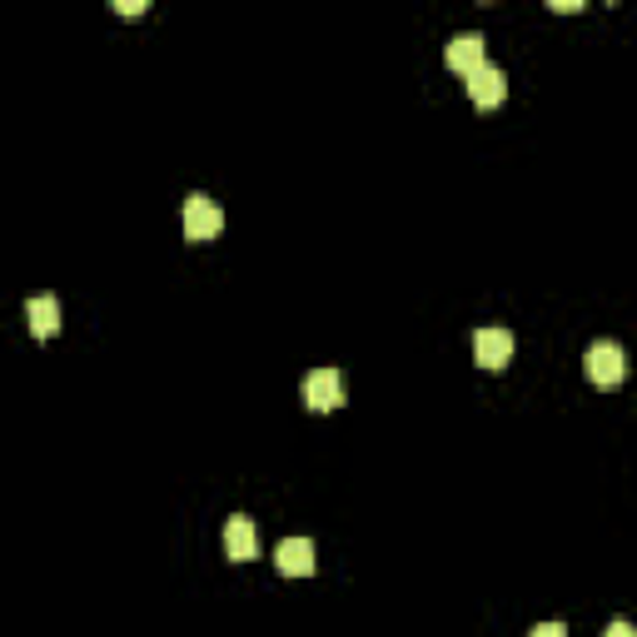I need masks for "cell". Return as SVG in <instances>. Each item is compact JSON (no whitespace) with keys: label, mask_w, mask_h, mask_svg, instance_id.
<instances>
[{"label":"cell","mask_w":637,"mask_h":637,"mask_svg":"<svg viewBox=\"0 0 637 637\" xmlns=\"http://www.w3.org/2000/svg\"><path fill=\"white\" fill-rule=\"evenodd\" d=\"M304 403H309L314 414H334L339 403H344V374L339 369H314L304 379Z\"/></svg>","instance_id":"obj_4"},{"label":"cell","mask_w":637,"mask_h":637,"mask_svg":"<svg viewBox=\"0 0 637 637\" xmlns=\"http://www.w3.org/2000/svg\"><path fill=\"white\" fill-rule=\"evenodd\" d=\"M224 553H229L235 563L259 558V528H255V518L235 514L229 523H224Z\"/></svg>","instance_id":"obj_7"},{"label":"cell","mask_w":637,"mask_h":637,"mask_svg":"<svg viewBox=\"0 0 637 637\" xmlns=\"http://www.w3.org/2000/svg\"><path fill=\"white\" fill-rule=\"evenodd\" d=\"M508 95V75L498 66H483L479 75H469V101L479 105V110H493V105H504Z\"/></svg>","instance_id":"obj_8"},{"label":"cell","mask_w":637,"mask_h":637,"mask_svg":"<svg viewBox=\"0 0 637 637\" xmlns=\"http://www.w3.org/2000/svg\"><path fill=\"white\" fill-rule=\"evenodd\" d=\"M548 11H563V15H573V11H582L578 0H548Z\"/></svg>","instance_id":"obj_13"},{"label":"cell","mask_w":637,"mask_h":637,"mask_svg":"<svg viewBox=\"0 0 637 637\" xmlns=\"http://www.w3.org/2000/svg\"><path fill=\"white\" fill-rule=\"evenodd\" d=\"M528 637H568V627H563V623H538Z\"/></svg>","instance_id":"obj_10"},{"label":"cell","mask_w":637,"mask_h":637,"mask_svg":"<svg viewBox=\"0 0 637 637\" xmlns=\"http://www.w3.org/2000/svg\"><path fill=\"white\" fill-rule=\"evenodd\" d=\"M483 50H488V40H483L479 31H463V35H453V40H448L444 66H448V70H459V75L469 80V75H479V70L488 66V56H483Z\"/></svg>","instance_id":"obj_3"},{"label":"cell","mask_w":637,"mask_h":637,"mask_svg":"<svg viewBox=\"0 0 637 637\" xmlns=\"http://www.w3.org/2000/svg\"><path fill=\"white\" fill-rule=\"evenodd\" d=\"M603 637H637V627L633 623H623V617H617V623H607V633Z\"/></svg>","instance_id":"obj_11"},{"label":"cell","mask_w":637,"mask_h":637,"mask_svg":"<svg viewBox=\"0 0 637 637\" xmlns=\"http://www.w3.org/2000/svg\"><path fill=\"white\" fill-rule=\"evenodd\" d=\"M473 358H479V369H508L514 334H508V329H479V334H473Z\"/></svg>","instance_id":"obj_5"},{"label":"cell","mask_w":637,"mask_h":637,"mask_svg":"<svg viewBox=\"0 0 637 637\" xmlns=\"http://www.w3.org/2000/svg\"><path fill=\"white\" fill-rule=\"evenodd\" d=\"M274 568H280L284 578H309V573L319 568L314 543H309V538H284L280 548H274Z\"/></svg>","instance_id":"obj_6"},{"label":"cell","mask_w":637,"mask_h":637,"mask_svg":"<svg viewBox=\"0 0 637 637\" xmlns=\"http://www.w3.org/2000/svg\"><path fill=\"white\" fill-rule=\"evenodd\" d=\"M582 374H588L598 389H617V384L627 379V354H623V344H613V339H598V344H588V354H582Z\"/></svg>","instance_id":"obj_1"},{"label":"cell","mask_w":637,"mask_h":637,"mask_svg":"<svg viewBox=\"0 0 637 637\" xmlns=\"http://www.w3.org/2000/svg\"><path fill=\"white\" fill-rule=\"evenodd\" d=\"M25 319H31L35 339H56L60 334V299L56 294H35V299L25 304Z\"/></svg>","instance_id":"obj_9"},{"label":"cell","mask_w":637,"mask_h":637,"mask_svg":"<svg viewBox=\"0 0 637 637\" xmlns=\"http://www.w3.org/2000/svg\"><path fill=\"white\" fill-rule=\"evenodd\" d=\"M115 11L120 15H145V0H115Z\"/></svg>","instance_id":"obj_12"},{"label":"cell","mask_w":637,"mask_h":637,"mask_svg":"<svg viewBox=\"0 0 637 637\" xmlns=\"http://www.w3.org/2000/svg\"><path fill=\"white\" fill-rule=\"evenodd\" d=\"M220 229H224L220 204H214L210 194H190V200H185V239H190V245H210Z\"/></svg>","instance_id":"obj_2"}]
</instances>
